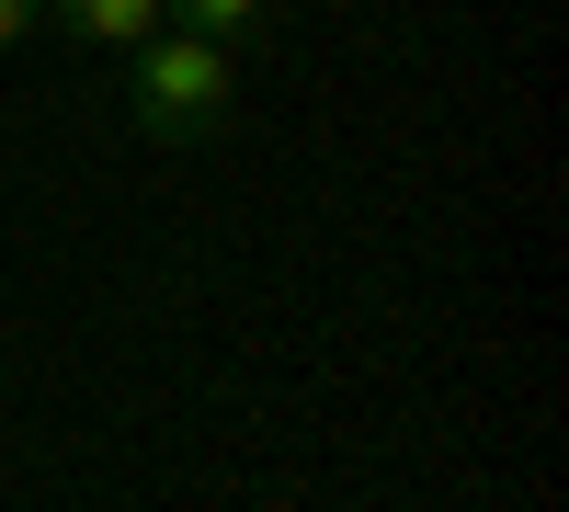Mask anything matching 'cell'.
<instances>
[{
	"mask_svg": "<svg viewBox=\"0 0 569 512\" xmlns=\"http://www.w3.org/2000/svg\"><path fill=\"white\" fill-rule=\"evenodd\" d=\"M228 91H240V58L206 34H149L137 46V80H126V114L149 149H194L206 126H228Z\"/></svg>",
	"mask_w": 569,
	"mask_h": 512,
	"instance_id": "6da1fadb",
	"label": "cell"
},
{
	"mask_svg": "<svg viewBox=\"0 0 569 512\" xmlns=\"http://www.w3.org/2000/svg\"><path fill=\"white\" fill-rule=\"evenodd\" d=\"M46 23H69L91 46H149L171 23V0H46Z\"/></svg>",
	"mask_w": 569,
	"mask_h": 512,
	"instance_id": "7a4b0ae2",
	"label": "cell"
},
{
	"mask_svg": "<svg viewBox=\"0 0 569 512\" xmlns=\"http://www.w3.org/2000/svg\"><path fill=\"white\" fill-rule=\"evenodd\" d=\"M262 23H273V0H171V34H206V46H228V58H240Z\"/></svg>",
	"mask_w": 569,
	"mask_h": 512,
	"instance_id": "3957f363",
	"label": "cell"
},
{
	"mask_svg": "<svg viewBox=\"0 0 569 512\" xmlns=\"http://www.w3.org/2000/svg\"><path fill=\"white\" fill-rule=\"evenodd\" d=\"M46 23V0H0V46H12V34H34Z\"/></svg>",
	"mask_w": 569,
	"mask_h": 512,
	"instance_id": "277c9868",
	"label": "cell"
}]
</instances>
